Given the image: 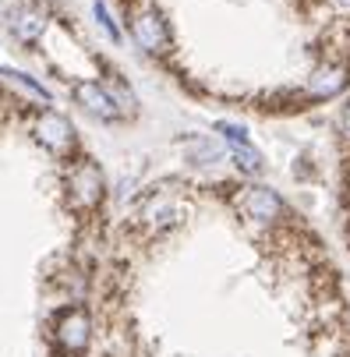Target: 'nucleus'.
<instances>
[{
    "label": "nucleus",
    "instance_id": "f257e3e1",
    "mask_svg": "<svg viewBox=\"0 0 350 357\" xmlns=\"http://www.w3.org/2000/svg\"><path fill=\"white\" fill-rule=\"evenodd\" d=\"M64 188H68L71 209H78V213H96V209H99V202H103V195H107L103 170H99V163L89 160V156H78V160L68 167V174H64Z\"/></svg>",
    "mask_w": 350,
    "mask_h": 357
},
{
    "label": "nucleus",
    "instance_id": "f03ea898",
    "mask_svg": "<svg viewBox=\"0 0 350 357\" xmlns=\"http://www.w3.org/2000/svg\"><path fill=\"white\" fill-rule=\"evenodd\" d=\"M32 138H36L43 149L57 152V156H68V152L75 149V128H71V121H68L64 114H57V110H43V114L36 117Z\"/></svg>",
    "mask_w": 350,
    "mask_h": 357
},
{
    "label": "nucleus",
    "instance_id": "7ed1b4c3",
    "mask_svg": "<svg viewBox=\"0 0 350 357\" xmlns=\"http://www.w3.org/2000/svg\"><path fill=\"white\" fill-rule=\"evenodd\" d=\"M131 32H135L138 46L149 50V54H167V50H170V29H167V22H163L153 8L135 11V18H131Z\"/></svg>",
    "mask_w": 350,
    "mask_h": 357
},
{
    "label": "nucleus",
    "instance_id": "20e7f679",
    "mask_svg": "<svg viewBox=\"0 0 350 357\" xmlns=\"http://www.w3.org/2000/svg\"><path fill=\"white\" fill-rule=\"evenodd\" d=\"M54 336H57V347H61L64 354H82V350L89 347L92 322H89V315H85L82 308H68V312L57 315V329H54Z\"/></svg>",
    "mask_w": 350,
    "mask_h": 357
},
{
    "label": "nucleus",
    "instance_id": "39448f33",
    "mask_svg": "<svg viewBox=\"0 0 350 357\" xmlns=\"http://www.w3.org/2000/svg\"><path fill=\"white\" fill-rule=\"evenodd\" d=\"M75 99H78V103H82L92 117H99V121H117V117L124 114V107L110 96V89L96 85V82H82V85H75Z\"/></svg>",
    "mask_w": 350,
    "mask_h": 357
},
{
    "label": "nucleus",
    "instance_id": "423d86ee",
    "mask_svg": "<svg viewBox=\"0 0 350 357\" xmlns=\"http://www.w3.org/2000/svg\"><path fill=\"white\" fill-rule=\"evenodd\" d=\"M237 206H241L244 216H252L259 223H273L276 216H283V202L269 188H244L241 198H237Z\"/></svg>",
    "mask_w": 350,
    "mask_h": 357
},
{
    "label": "nucleus",
    "instance_id": "0eeeda50",
    "mask_svg": "<svg viewBox=\"0 0 350 357\" xmlns=\"http://www.w3.org/2000/svg\"><path fill=\"white\" fill-rule=\"evenodd\" d=\"M8 29L18 43H36L46 29V15L36 8V4H15L8 11Z\"/></svg>",
    "mask_w": 350,
    "mask_h": 357
},
{
    "label": "nucleus",
    "instance_id": "6e6552de",
    "mask_svg": "<svg viewBox=\"0 0 350 357\" xmlns=\"http://www.w3.org/2000/svg\"><path fill=\"white\" fill-rule=\"evenodd\" d=\"M343 85H347V68H326V71H319V75L312 78L308 92L322 99V96H336Z\"/></svg>",
    "mask_w": 350,
    "mask_h": 357
},
{
    "label": "nucleus",
    "instance_id": "1a4fd4ad",
    "mask_svg": "<svg viewBox=\"0 0 350 357\" xmlns=\"http://www.w3.org/2000/svg\"><path fill=\"white\" fill-rule=\"evenodd\" d=\"M234 160H237V167L248 170V174H259V170H262V152L252 149V142H237V145H234Z\"/></svg>",
    "mask_w": 350,
    "mask_h": 357
},
{
    "label": "nucleus",
    "instance_id": "9d476101",
    "mask_svg": "<svg viewBox=\"0 0 350 357\" xmlns=\"http://www.w3.org/2000/svg\"><path fill=\"white\" fill-rule=\"evenodd\" d=\"M0 75H8V78H15V82H22V85L29 89V92H36L39 99H46V89H43V85H39L36 78H29V75H22V71H15V68H8L4 61H0Z\"/></svg>",
    "mask_w": 350,
    "mask_h": 357
},
{
    "label": "nucleus",
    "instance_id": "9b49d317",
    "mask_svg": "<svg viewBox=\"0 0 350 357\" xmlns=\"http://www.w3.org/2000/svg\"><path fill=\"white\" fill-rule=\"evenodd\" d=\"M96 22H99V25H103V32H107V36H110L114 43L121 39V29H117V22L110 18V11H107L103 4H96Z\"/></svg>",
    "mask_w": 350,
    "mask_h": 357
},
{
    "label": "nucleus",
    "instance_id": "f8f14e48",
    "mask_svg": "<svg viewBox=\"0 0 350 357\" xmlns=\"http://www.w3.org/2000/svg\"><path fill=\"white\" fill-rule=\"evenodd\" d=\"M343 128L350 131V107H347V114H343Z\"/></svg>",
    "mask_w": 350,
    "mask_h": 357
},
{
    "label": "nucleus",
    "instance_id": "ddd939ff",
    "mask_svg": "<svg viewBox=\"0 0 350 357\" xmlns=\"http://www.w3.org/2000/svg\"><path fill=\"white\" fill-rule=\"evenodd\" d=\"M64 357H78V354H64Z\"/></svg>",
    "mask_w": 350,
    "mask_h": 357
}]
</instances>
